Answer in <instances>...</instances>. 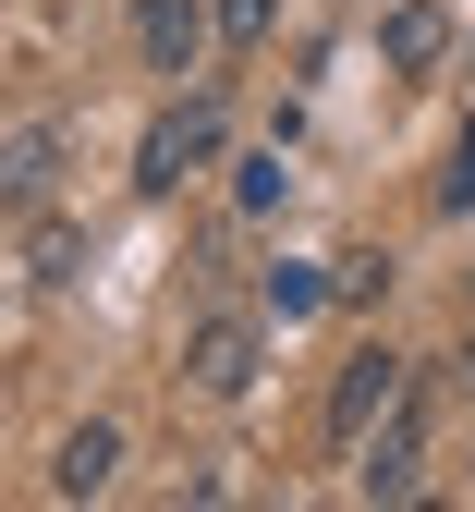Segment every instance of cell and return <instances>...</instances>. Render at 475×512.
<instances>
[{
    "label": "cell",
    "mask_w": 475,
    "mask_h": 512,
    "mask_svg": "<svg viewBox=\"0 0 475 512\" xmlns=\"http://www.w3.org/2000/svg\"><path fill=\"white\" fill-rule=\"evenodd\" d=\"M232 208H244V220H268V208H293V159H281V147H256V159H232Z\"/></svg>",
    "instance_id": "30bf717a"
},
{
    "label": "cell",
    "mask_w": 475,
    "mask_h": 512,
    "mask_svg": "<svg viewBox=\"0 0 475 512\" xmlns=\"http://www.w3.org/2000/svg\"><path fill=\"white\" fill-rule=\"evenodd\" d=\"M415 488H427V391H402L354 439V500H415Z\"/></svg>",
    "instance_id": "3957f363"
},
{
    "label": "cell",
    "mask_w": 475,
    "mask_h": 512,
    "mask_svg": "<svg viewBox=\"0 0 475 512\" xmlns=\"http://www.w3.org/2000/svg\"><path fill=\"white\" fill-rule=\"evenodd\" d=\"M378 49H390V74H427V61L451 49V13H439V0H390V25H378Z\"/></svg>",
    "instance_id": "ba28073f"
},
{
    "label": "cell",
    "mask_w": 475,
    "mask_h": 512,
    "mask_svg": "<svg viewBox=\"0 0 475 512\" xmlns=\"http://www.w3.org/2000/svg\"><path fill=\"white\" fill-rule=\"evenodd\" d=\"M25 220H37V232H25V281H37V293H49V281H74L86 232H74V220H49V208H25Z\"/></svg>",
    "instance_id": "8fae6325"
},
{
    "label": "cell",
    "mask_w": 475,
    "mask_h": 512,
    "mask_svg": "<svg viewBox=\"0 0 475 512\" xmlns=\"http://www.w3.org/2000/svg\"><path fill=\"white\" fill-rule=\"evenodd\" d=\"M49 171H61V122L25 110V122H13V147H0V196H13V208H49Z\"/></svg>",
    "instance_id": "8992f818"
},
{
    "label": "cell",
    "mask_w": 475,
    "mask_h": 512,
    "mask_svg": "<svg viewBox=\"0 0 475 512\" xmlns=\"http://www.w3.org/2000/svg\"><path fill=\"white\" fill-rule=\"evenodd\" d=\"M390 293V256H342V305H378Z\"/></svg>",
    "instance_id": "4fadbf2b"
},
{
    "label": "cell",
    "mask_w": 475,
    "mask_h": 512,
    "mask_svg": "<svg viewBox=\"0 0 475 512\" xmlns=\"http://www.w3.org/2000/svg\"><path fill=\"white\" fill-rule=\"evenodd\" d=\"M402 391H415V366H402L390 342H366V354H342V378H329V439H342V452H354V439L402 403Z\"/></svg>",
    "instance_id": "277c9868"
},
{
    "label": "cell",
    "mask_w": 475,
    "mask_h": 512,
    "mask_svg": "<svg viewBox=\"0 0 475 512\" xmlns=\"http://www.w3.org/2000/svg\"><path fill=\"white\" fill-rule=\"evenodd\" d=\"M268 13H281V0H220V37H232V49H256V37H268Z\"/></svg>",
    "instance_id": "7c38bea8"
},
{
    "label": "cell",
    "mask_w": 475,
    "mask_h": 512,
    "mask_svg": "<svg viewBox=\"0 0 475 512\" xmlns=\"http://www.w3.org/2000/svg\"><path fill=\"white\" fill-rule=\"evenodd\" d=\"M220 147H232L220 98H171L147 135H134V196H183L195 171H220Z\"/></svg>",
    "instance_id": "6da1fadb"
},
{
    "label": "cell",
    "mask_w": 475,
    "mask_h": 512,
    "mask_svg": "<svg viewBox=\"0 0 475 512\" xmlns=\"http://www.w3.org/2000/svg\"><path fill=\"white\" fill-rule=\"evenodd\" d=\"M110 476H122V427H98V415H86V427H61V452H49V488H61V500H98Z\"/></svg>",
    "instance_id": "52a82bcc"
},
{
    "label": "cell",
    "mask_w": 475,
    "mask_h": 512,
    "mask_svg": "<svg viewBox=\"0 0 475 512\" xmlns=\"http://www.w3.org/2000/svg\"><path fill=\"white\" fill-rule=\"evenodd\" d=\"M268 330H281V317H244V305H220V317H195V330H183V391L195 403H244L256 391V366H268Z\"/></svg>",
    "instance_id": "7a4b0ae2"
},
{
    "label": "cell",
    "mask_w": 475,
    "mask_h": 512,
    "mask_svg": "<svg viewBox=\"0 0 475 512\" xmlns=\"http://www.w3.org/2000/svg\"><path fill=\"white\" fill-rule=\"evenodd\" d=\"M134 49H147V74H195L208 61V0H134Z\"/></svg>",
    "instance_id": "5b68a950"
},
{
    "label": "cell",
    "mask_w": 475,
    "mask_h": 512,
    "mask_svg": "<svg viewBox=\"0 0 475 512\" xmlns=\"http://www.w3.org/2000/svg\"><path fill=\"white\" fill-rule=\"evenodd\" d=\"M439 208H475V135L451 147V183H439Z\"/></svg>",
    "instance_id": "5bb4252c"
},
{
    "label": "cell",
    "mask_w": 475,
    "mask_h": 512,
    "mask_svg": "<svg viewBox=\"0 0 475 512\" xmlns=\"http://www.w3.org/2000/svg\"><path fill=\"white\" fill-rule=\"evenodd\" d=\"M329 293H342V269H305V256H281V269H268V281H256V305H268V317H281V330H293V317H317Z\"/></svg>",
    "instance_id": "9c48e42d"
}]
</instances>
